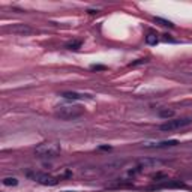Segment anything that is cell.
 Listing matches in <instances>:
<instances>
[{
    "instance_id": "9",
    "label": "cell",
    "mask_w": 192,
    "mask_h": 192,
    "mask_svg": "<svg viewBox=\"0 0 192 192\" xmlns=\"http://www.w3.org/2000/svg\"><path fill=\"white\" fill-rule=\"evenodd\" d=\"M183 186H185V183L180 182V180H167L164 183L158 185L156 188H183Z\"/></svg>"
},
{
    "instance_id": "10",
    "label": "cell",
    "mask_w": 192,
    "mask_h": 192,
    "mask_svg": "<svg viewBox=\"0 0 192 192\" xmlns=\"http://www.w3.org/2000/svg\"><path fill=\"white\" fill-rule=\"evenodd\" d=\"M81 45H83V42L80 41V39H72V41H69L65 44V47H66L68 50H72V51H77L81 48Z\"/></svg>"
},
{
    "instance_id": "2",
    "label": "cell",
    "mask_w": 192,
    "mask_h": 192,
    "mask_svg": "<svg viewBox=\"0 0 192 192\" xmlns=\"http://www.w3.org/2000/svg\"><path fill=\"white\" fill-rule=\"evenodd\" d=\"M60 152H62V147L57 143H42L35 149V153L39 158H54Z\"/></svg>"
},
{
    "instance_id": "14",
    "label": "cell",
    "mask_w": 192,
    "mask_h": 192,
    "mask_svg": "<svg viewBox=\"0 0 192 192\" xmlns=\"http://www.w3.org/2000/svg\"><path fill=\"white\" fill-rule=\"evenodd\" d=\"M155 20V23H159L161 26H165V27H173V23L171 21H168V20H164V18H159V17H155L153 18Z\"/></svg>"
},
{
    "instance_id": "13",
    "label": "cell",
    "mask_w": 192,
    "mask_h": 192,
    "mask_svg": "<svg viewBox=\"0 0 192 192\" xmlns=\"http://www.w3.org/2000/svg\"><path fill=\"white\" fill-rule=\"evenodd\" d=\"M159 116L162 117V119H170V117H173L174 116V111L173 110H161L159 111Z\"/></svg>"
},
{
    "instance_id": "1",
    "label": "cell",
    "mask_w": 192,
    "mask_h": 192,
    "mask_svg": "<svg viewBox=\"0 0 192 192\" xmlns=\"http://www.w3.org/2000/svg\"><path fill=\"white\" fill-rule=\"evenodd\" d=\"M84 108L81 105H75V104H66V105H60L56 110V117L62 119V120H72L77 117L83 116Z\"/></svg>"
},
{
    "instance_id": "8",
    "label": "cell",
    "mask_w": 192,
    "mask_h": 192,
    "mask_svg": "<svg viewBox=\"0 0 192 192\" xmlns=\"http://www.w3.org/2000/svg\"><path fill=\"white\" fill-rule=\"evenodd\" d=\"M138 164L141 168H155L164 165V161H161V159H141Z\"/></svg>"
},
{
    "instance_id": "12",
    "label": "cell",
    "mask_w": 192,
    "mask_h": 192,
    "mask_svg": "<svg viewBox=\"0 0 192 192\" xmlns=\"http://www.w3.org/2000/svg\"><path fill=\"white\" fill-rule=\"evenodd\" d=\"M146 42H147L149 45H156V44L159 42V39H158V36H156V35L150 33V35H147V36H146Z\"/></svg>"
},
{
    "instance_id": "7",
    "label": "cell",
    "mask_w": 192,
    "mask_h": 192,
    "mask_svg": "<svg viewBox=\"0 0 192 192\" xmlns=\"http://www.w3.org/2000/svg\"><path fill=\"white\" fill-rule=\"evenodd\" d=\"M60 96H62V98H65V99H71V101L92 99V96H90V95H86V93H77V92H63Z\"/></svg>"
},
{
    "instance_id": "16",
    "label": "cell",
    "mask_w": 192,
    "mask_h": 192,
    "mask_svg": "<svg viewBox=\"0 0 192 192\" xmlns=\"http://www.w3.org/2000/svg\"><path fill=\"white\" fill-rule=\"evenodd\" d=\"M143 63H147V59H138L131 63V66H137V65H143Z\"/></svg>"
},
{
    "instance_id": "11",
    "label": "cell",
    "mask_w": 192,
    "mask_h": 192,
    "mask_svg": "<svg viewBox=\"0 0 192 192\" xmlns=\"http://www.w3.org/2000/svg\"><path fill=\"white\" fill-rule=\"evenodd\" d=\"M3 185H5V186H17L18 180L15 177H5V179H3Z\"/></svg>"
},
{
    "instance_id": "4",
    "label": "cell",
    "mask_w": 192,
    "mask_h": 192,
    "mask_svg": "<svg viewBox=\"0 0 192 192\" xmlns=\"http://www.w3.org/2000/svg\"><path fill=\"white\" fill-rule=\"evenodd\" d=\"M179 141L177 140H149V141L143 143V147H147V149H164V147H174L177 146Z\"/></svg>"
},
{
    "instance_id": "17",
    "label": "cell",
    "mask_w": 192,
    "mask_h": 192,
    "mask_svg": "<svg viewBox=\"0 0 192 192\" xmlns=\"http://www.w3.org/2000/svg\"><path fill=\"white\" fill-rule=\"evenodd\" d=\"M153 179H155V180H159V179H167V174H165V173H158V174L153 176Z\"/></svg>"
},
{
    "instance_id": "3",
    "label": "cell",
    "mask_w": 192,
    "mask_h": 192,
    "mask_svg": "<svg viewBox=\"0 0 192 192\" xmlns=\"http://www.w3.org/2000/svg\"><path fill=\"white\" fill-rule=\"evenodd\" d=\"M192 125V119L191 117H185V119H174V120H168L164 125L159 126L161 131H176V129H180L185 126Z\"/></svg>"
},
{
    "instance_id": "5",
    "label": "cell",
    "mask_w": 192,
    "mask_h": 192,
    "mask_svg": "<svg viewBox=\"0 0 192 192\" xmlns=\"http://www.w3.org/2000/svg\"><path fill=\"white\" fill-rule=\"evenodd\" d=\"M29 176H33V179L36 182H39L41 185H45V186H56L57 185V179L53 177V176L42 174V173H35V174H29Z\"/></svg>"
},
{
    "instance_id": "15",
    "label": "cell",
    "mask_w": 192,
    "mask_h": 192,
    "mask_svg": "<svg viewBox=\"0 0 192 192\" xmlns=\"http://www.w3.org/2000/svg\"><path fill=\"white\" fill-rule=\"evenodd\" d=\"M90 69L92 71H107V66L105 65H92Z\"/></svg>"
},
{
    "instance_id": "6",
    "label": "cell",
    "mask_w": 192,
    "mask_h": 192,
    "mask_svg": "<svg viewBox=\"0 0 192 192\" xmlns=\"http://www.w3.org/2000/svg\"><path fill=\"white\" fill-rule=\"evenodd\" d=\"M8 32H12V33H17V35H30L32 33V29L27 24H14L8 27Z\"/></svg>"
},
{
    "instance_id": "18",
    "label": "cell",
    "mask_w": 192,
    "mask_h": 192,
    "mask_svg": "<svg viewBox=\"0 0 192 192\" xmlns=\"http://www.w3.org/2000/svg\"><path fill=\"white\" fill-rule=\"evenodd\" d=\"M99 150H111L110 146H99Z\"/></svg>"
}]
</instances>
